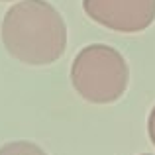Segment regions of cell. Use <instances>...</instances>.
Masks as SVG:
<instances>
[{
    "label": "cell",
    "instance_id": "1",
    "mask_svg": "<svg viewBox=\"0 0 155 155\" xmlns=\"http://www.w3.org/2000/svg\"><path fill=\"white\" fill-rule=\"evenodd\" d=\"M2 43L26 65H51L67 49V24L45 0H22L4 14Z\"/></svg>",
    "mask_w": 155,
    "mask_h": 155
},
{
    "label": "cell",
    "instance_id": "2",
    "mask_svg": "<svg viewBox=\"0 0 155 155\" xmlns=\"http://www.w3.org/2000/svg\"><path fill=\"white\" fill-rule=\"evenodd\" d=\"M130 69L118 49L102 43L87 45L71 65V83L77 94L92 104H110L128 88Z\"/></svg>",
    "mask_w": 155,
    "mask_h": 155
},
{
    "label": "cell",
    "instance_id": "3",
    "mask_svg": "<svg viewBox=\"0 0 155 155\" xmlns=\"http://www.w3.org/2000/svg\"><path fill=\"white\" fill-rule=\"evenodd\" d=\"M83 8L96 24L122 34L143 31L155 22V0H83Z\"/></svg>",
    "mask_w": 155,
    "mask_h": 155
},
{
    "label": "cell",
    "instance_id": "4",
    "mask_svg": "<svg viewBox=\"0 0 155 155\" xmlns=\"http://www.w3.org/2000/svg\"><path fill=\"white\" fill-rule=\"evenodd\" d=\"M0 155H47V153L31 141H10V143L0 147Z\"/></svg>",
    "mask_w": 155,
    "mask_h": 155
},
{
    "label": "cell",
    "instance_id": "5",
    "mask_svg": "<svg viewBox=\"0 0 155 155\" xmlns=\"http://www.w3.org/2000/svg\"><path fill=\"white\" fill-rule=\"evenodd\" d=\"M147 132H149V140H151V143L155 145V106L153 110L149 112V120H147Z\"/></svg>",
    "mask_w": 155,
    "mask_h": 155
},
{
    "label": "cell",
    "instance_id": "6",
    "mask_svg": "<svg viewBox=\"0 0 155 155\" xmlns=\"http://www.w3.org/2000/svg\"><path fill=\"white\" fill-rule=\"evenodd\" d=\"M0 2H12V0H0Z\"/></svg>",
    "mask_w": 155,
    "mask_h": 155
}]
</instances>
